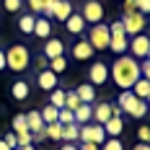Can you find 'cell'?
I'll use <instances>...</instances> for the list:
<instances>
[{
    "instance_id": "6",
    "label": "cell",
    "mask_w": 150,
    "mask_h": 150,
    "mask_svg": "<svg viewBox=\"0 0 150 150\" xmlns=\"http://www.w3.org/2000/svg\"><path fill=\"white\" fill-rule=\"evenodd\" d=\"M88 44L93 49H98V52L109 49V26H106L104 21L101 23H93V29L88 31Z\"/></svg>"
},
{
    "instance_id": "18",
    "label": "cell",
    "mask_w": 150,
    "mask_h": 150,
    "mask_svg": "<svg viewBox=\"0 0 150 150\" xmlns=\"http://www.w3.org/2000/svg\"><path fill=\"white\" fill-rule=\"evenodd\" d=\"M75 93H78L80 104H96V86L83 83V86H78V88H75Z\"/></svg>"
},
{
    "instance_id": "8",
    "label": "cell",
    "mask_w": 150,
    "mask_h": 150,
    "mask_svg": "<svg viewBox=\"0 0 150 150\" xmlns=\"http://www.w3.org/2000/svg\"><path fill=\"white\" fill-rule=\"evenodd\" d=\"M127 49L132 52V57H135V60H145V57H148V52H150V36H148V34H137V36H132Z\"/></svg>"
},
{
    "instance_id": "37",
    "label": "cell",
    "mask_w": 150,
    "mask_h": 150,
    "mask_svg": "<svg viewBox=\"0 0 150 150\" xmlns=\"http://www.w3.org/2000/svg\"><path fill=\"white\" fill-rule=\"evenodd\" d=\"M3 140H5V145H8L11 150H16V145H18V142H16V132H5Z\"/></svg>"
},
{
    "instance_id": "35",
    "label": "cell",
    "mask_w": 150,
    "mask_h": 150,
    "mask_svg": "<svg viewBox=\"0 0 150 150\" xmlns=\"http://www.w3.org/2000/svg\"><path fill=\"white\" fill-rule=\"evenodd\" d=\"M26 3H29V8H31V13H34V16L44 13V0H26Z\"/></svg>"
},
{
    "instance_id": "11",
    "label": "cell",
    "mask_w": 150,
    "mask_h": 150,
    "mask_svg": "<svg viewBox=\"0 0 150 150\" xmlns=\"http://www.w3.org/2000/svg\"><path fill=\"white\" fill-rule=\"evenodd\" d=\"M65 54V44H62V39L57 36H49L44 42V57L47 60H54V57H62Z\"/></svg>"
},
{
    "instance_id": "32",
    "label": "cell",
    "mask_w": 150,
    "mask_h": 150,
    "mask_svg": "<svg viewBox=\"0 0 150 150\" xmlns=\"http://www.w3.org/2000/svg\"><path fill=\"white\" fill-rule=\"evenodd\" d=\"M13 132H29L26 117H23V114H16V117H13Z\"/></svg>"
},
{
    "instance_id": "49",
    "label": "cell",
    "mask_w": 150,
    "mask_h": 150,
    "mask_svg": "<svg viewBox=\"0 0 150 150\" xmlns=\"http://www.w3.org/2000/svg\"><path fill=\"white\" fill-rule=\"evenodd\" d=\"M145 60H150V52H148V57H145Z\"/></svg>"
},
{
    "instance_id": "45",
    "label": "cell",
    "mask_w": 150,
    "mask_h": 150,
    "mask_svg": "<svg viewBox=\"0 0 150 150\" xmlns=\"http://www.w3.org/2000/svg\"><path fill=\"white\" fill-rule=\"evenodd\" d=\"M132 150H150V145H145V142H135V148Z\"/></svg>"
},
{
    "instance_id": "48",
    "label": "cell",
    "mask_w": 150,
    "mask_h": 150,
    "mask_svg": "<svg viewBox=\"0 0 150 150\" xmlns=\"http://www.w3.org/2000/svg\"><path fill=\"white\" fill-rule=\"evenodd\" d=\"M145 104H148V106H150V96H148V98H145Z\"/></svg>"
},
{
    "instance_id": "14",
    "label": "cell",
    "mask_w": 150,
    "mask_h": 150,
    "mask_svg": "<svg viewBox=\"0 0 150 150\" xmlns=\"http://www.w3.org/2000/svg\"><path fill=\"white\" fill-rule=\"evenodd\" d=\"M36 83H39V88H42V91H54L57 86H60V78L52 73V70H42L39 78H36Z\"/></svg>"
},
{
    "instance_id": "38",
    "label": "cell",
    "mask_w": 150,
    "mask_h": 150,
    "mask_svg": "<svg viewBox=\"0 0 150 150\" xmlns=\"http://www.w3.org/2000/svg\"><path fill=\"white\" fill-rule=\"evenodd\" d=\"M140 78H145V80H150V60H145L142 65H140Z\"/></svg>"
},
{
    "instance_id": "13",
    "label": "cell",
    "mask_w": 150,
    "mask_h": 150,
    "mask_svg": "<svg viewBox=\"0 0 150 150\" xmlns=\"http://www.w3.org/2000/svg\"><path fill=\"white\" fill-rule=\"evenodd\" d=\"M93 54H96V49L88 44V39H80V42L73 44V57L75 60H91Z\"/></svg>"
},
{
    "instance_id": "47",
    "label": "cell",
    "mask_w": 150,
    "mask_h": 150,
    "mask_svg": "<svg viewBox=\"0 0 150 150\" xmlns=\"http://www.w3.org/2000/svg\"><path fill=\"white\" fill-rule=\"evenodd\" d=\"M0 150H11L8 145H5V140H0Z\"/></svg>"
},
{
    "instance_id": "36",
    "label": "cell",
    "mask_w": 150,
    "mask_h": 150,
    "mask_svg": "<svg viewBox=\"0 0 150 150\" xmlns=\"http://www.w3.org/2000/svg\"><path fill=\"white\" fill-rule=\"evenodd\" d=\"M137 137H140V142L150 145V127H148V124H142V127L137 129Z\"/></svg>"
},
{
    "instance_id": "40",
    "label": "cell",
    "mask_w": 150,
    "mask_h": 150,
    "mask_svg": "<svg viewBox=\"0 0 150 150\" xmlns=\"http://www.w3.org/2000/svg\"><path fill=\"white\" fill-rule=\"evenodd\" d=\"M124 3V13H132V11H137V0H122Z\"/></svg>"
},
{
    "instance_id": "43",
    "label": "cell",
    "mask_w": 150,
    "mask_h": 150,
    "mask_svg": "<svg viewBox=\"0 0 150 150\" xmlns=\"http://www.w3.org/2000/svg\"><path fill=\"white\" fill-rule=\"evenodd\" d=\"M60 150H78V142H65Z\"/></svg>"
},
{
    "instance_id": "24",
    "label": "cell",
    "mask_w": 150,
    "mask_h": 150,
    "mask_svg": "<svg viewBox=\"0 0 150 150\" xmlns=\"http://www.w3.org/2000/svg\"><path fill=\"white\" fill-rule=\"evenodd\" d=\"M132 93H135L137 98H142V101H145V98H148L150 96V80H145V78H140V80H137L135 86H132Z\"/></svg>"
},
{
    "instance_id": "4",
    "label": "cell",
    "mask_w": 150,
    "mask_h": 150,
    "mask_svg": "<svg viewBox=\"0 0 150 150\" xmlns=\"http://www.w3.org/2000/svg\"><path fill=\"white\" fill-rule=\"evenodd\" d=\"M122 26H124V34L127 36H137V34H142L145 26H148V16H142L140 11L124 13L122 16Z\"/></svg>"
},
{
    "instance_id": "9",
    "label": "cell",
    "mask_w": 150,
    "mask_h": 150,
    "mask_svg": "<svg viewBox=\"0 0 150 150\" xmlns=\"http://www.w3.org/2000/svg\"><path fill=\"white\" fill-rule=\"evenodd\" d=\"M109 80V65L106 62H93L88 70V83L91 86H104Z\"/></svg>"
},
{
    "instance_id": "10",
    "label": "cell",
    "mask_w": 150,
    "mask_h": 150,
    "mask_svg": "<svg viewBox=\"0 0 150 150\" xmlns=\"http://www.w3.org/2000/svg\"><path fill=\"white\" fill-rule=\"evenodd\" d=\"M109 117H114V104H109V101H98V104H93V119L96 124H104Z\"/></svg>"
},
{
    "instance_id": "21",
    "label": "cell",
    "mask_w": 150,
    "mask_h": 150,
    "mask_svg": "<svg viewBox=\"0 0 150 150\" xmlns=\"http://www.w3.org/2000/svg\"><path fill=\"white\" fill-rule=\"evenodd\" d=\"M70 13H73V5H70L67 0H60V3L54 5V11H52V18H54V21H62V23H65Z\"/></svg>"
},
{
    "instance_id": "1",
    "label": "cell",
    "mask_w": 150,
    "mask_h": 150,
    "mask_svg": "<svg viewBox=\"0 0 150 150\" xmlns=\"http://www.w3.org/2000/svg\"><path fill=\"white\" fill-rule=\"evenodd\" d=\"M109 78L114 80V86L122 91H129L140 80V62L132 54H119L114 65L109 67Z\"/></svg>"
},
{
    "instance_id": "28",
    "label": "cell",
    "mask_w": 150,
    "mask_h": 150,
    "mask_svg": "<svg viewBox=\"0 0 150 150\" xmlns=\"http://www.w3.org/2000/svg\"><path fill=\"white\" fill-rule=\"evenodd\" d=\"M65 67H67V60H65V54H62V57H54V60H49V65H47V70H52L54 75L65 73Z\"/></svg>"
},
{
    "instance_id": "2",
    "label": "cell",
    "mask_w": 150,
    "mask_h": 150,
    "mask_svg": "<svg viewBox=\"0 0 150 150\" xmlns=\"http://www.w3.org/2000/svg\"><path fill=\"white\" fill-rule=\"evenodd\" d=\"M31 65V52L26 44H13L5 49V70L13 73H26Z\"/></svg>"
},
{
    "instance_id": "15",
    "label": "cell",
    "mask_w": 150,
    "mask_h": 150,
    "mask_svg": "<svg viewBox=\"0 0 150 150\" xmlns=\"http://www.w3.org/2000/svg\"><path fill=\"white\" fill-rule=\"evenodd\" d=\"M65 29L70 31V34H75V36L83 34V31H86V21H83V16L73 11V13L67 16V21H65Z\"/></svg>"
},
{
    "instance_id": "29",
    "label": "cell",
    "mask_w": 150,
    "mask_h": 150,
    "mask_svg": "<svg viewBox=\"0 0 150 150\" xmlns=\"http://www.w3.org/2000/svg\"><path fill=\"white\" fill-rule=\"evenodd\" d=\"M78 106H80V98H78V93H75V91H65V109L75 111Z\"/></svg>"
},
{
    "instance_id": "5",
    "label": "cell",
    "mask_w": 150,
    "mask_h": 150,
    "mask_svg": "<svg viewBox=\"0 0 150 150\" xmlns=\"http://www.w3.org/2000/svg\"><path fill=\"white\" fill-rule=\"evenodd\" d=\"M106 132H104V124H96V122H88V124H80V137L78 142H93V145H104Z\"/></svg>"
},
{
    "instance_id": "31",
    "label": "cell",
    "mask_w": 150,
    "mask_h": 150,
    "mask_svg": "<svg viewBox=\"0 0 150 150\" xmlns=\"http://www.w3.org/2000/svg\"><path fill=\"white\" fill-rule=\"evenodd\" d=\"M57 122H60L62 127H65V124H73V122H75V114L70 111V109H60V114H57Z\"/></svg>"
},
{
    "instance_id": "34",
    "label": "cell",
    "mask_w": 150,
    "mask_h": 150,
    "mask_svg": "<svg viewBox=\"0 0 150 150\" xmlns=\"http://www.w3.org/2000/svg\"><path fill=\"white\" fill-rule=\"evenodd\" d=\"M21 3H23V0H3V8H5L8 13H18V11H21Z\"/></svg>"
},
{
    "instance_id": "3",
    "label": "cell",
    "mask_w": 150,
    "mask_h": 150,
    "mask_svg": "<svg viewBox=\"0 0 150 150\" xmlns=\"http://www.w3.org/2000/svg\"><path fill=\"white\" fill-rule=\"evenodd\" d=\"M117 106H119V111H127L129 117H135V119H145V114L150 111V106L142 101V98H137L132 91H122L119 98H117Z\"/></svg>"
},
{
    "instance_id": "27",
    "label": "cell",
    "mask_w": 150,
    "mask_h": 150,
    "mask_svg": "<svg viewBox=\"0 0 150 150\" xmlns=\"http://www.w3.org/2000/svg\"><path fill=\"white\" fill-rule=\"evenodd\" d=\"M44 137H47V140H62V124H60V122L47 124V127H44Z\"/></svg>"
},
{
    "instance_id": "12",
    "label": "cell",
    "mask_w": 150,
    "mask_h": 150,
    "mask_svg": "<svg viewBox=\"0 0 150 150\" xmlns=\"http://www.w3.org/2000/svg\"><path fill=\"white\" fill-rule=\"evenodd\" d=\"M104 132H106V137H119L122 132H124V119H122L119 114L109 117V119L104 122Z\"/></svg>"
},
{
    "instance_id": "39",
    "label": "cell",
    "mask_w": 150,
    "mask_h": 150,
    "mask_svg": "<svg viewBox=\"0 0 150 150\" xmlns=\"http://www.w3.org/2000/svg\"><path fill=\"white\" fill-rule=\"evenodd\" d=\"M137 11L142 16H148L150 13V0H137Z\"/></svg>"
},
{
    "instance_id": "44",
    "label": "cell",
    "mask_w": 150,
    "mask_h": 150,
    "mask_svg": "<svg viewBox=\"0 0 150 150\" xmlns=\"http://www.w3.org/2000/svg\"><path fill=\"white\" fill-rule=\"evenodd\" d=\"M0 70H5V49H0Z\"/></svg>"
},
{
    "instance_id": "23",
    "label": "cell",
    "mask_w": 150,
    "mask_h": 150,
    "mask_svg": "<svg viewBox=\"0 0 150 150\" xmlns=\"http://www.w3.org/2000/svg\"><path fill=\"white\" fill-rule=\"evenodd\" d=\"M78 137H80V124H65L62 127V140L65 142H78Z\"/></svg>"
},
{
    "instance_id": "19",
    "label": "cell",
    "mask_w": 150,
    "mask_h": 150,
    "mask_svg": "<svg viewBox=\"0 0 150 150\" xmlns=\"http://www.w3.org/2000/svg\"><path fill=\"white\" fill-rule=\"evenodd\" d=\"M73 114H75V124H88L93 119V104H80Z\"/></svg>"
},
{
    "instance_id": "20",
    "label": "cell",
    "mask_w": 150,
    "mask_h": 150,
    "mask_svg": "<svg viewBox=\"0 0 150 150\" xmlns=\"http://www.w3.org/2000/svg\"><path fill=\"white\" fill-rule=\"evenodd\" d=\"M29 83H26V80H16L13 86H11V96H13L16 101H26V98H29Z\"/></svg>"
},
{
    "instance_id": "30",
    "label": "cell",
    "mask_w": 150,
    "mask_h": 150,
    "mask_svg": "<svg viewBox=\"0 0 150 150\" xmlns=\"http://www.w3.org/2000/svg\"><path fill=\"white\" fill-rule=\"evenodd\" d=\"M98 150H124V142H122L119 137H106L104 145H101Z\"/></svg>"
},
{
    "instance_id": "25",
    "label": "cell",
    "mask_w": 150,
    "mask_h": 150,
    "mask_svg": "<svg viewBox=\"0 0 150 150\" xmlns=\"http://www.w3.org/2000/svg\"><path fill=\"white\" fill-rule=\"evenodd\" d=\"M39 114H42V122H44V124H54V122H57V114H60V109H54L52 104H47Z\"/></svg>"
},
{
    "instance_id": "7",
    "label": "cell",
    "mask_w": 150,
    "mask_h": 150,
    "mask_svg": "<svg viewBox=\"0 0 150 150\" xmlns=\"http://www.w3.org/2000/svg\"><path fill=\"white\" fill-rule=\"evenodd\" d=\"M80 16H83L86 23H101V21H104V5H101L98 0H86Z\"/></svg>"
},
{
    "instance_id": "33",
    "label": "cell",
    "mask_w": 150,
    "mask_h": 150,
    "mask_svg": "<svg viewBox=\"0 0 150 150\" xmlns=\"http://www.w3.org/2000/svg\"><path fill=\"white\" fill-rule=\"evenodd\" d=\"M16 148H21V145H34V135L31 132H16Z\"/></svg>"
},
{
    "instance_id": "16",
    "label": "cell",
    "mask_w": 150,
    "mask_h": 150,
    "mask_svg": "<svg viewBox=\"0 0 150 150\" xmlns=\"http://www.w3.org/2000/svg\"><path fill=\"white\" fill-rule=\"evenodd\" d=\"M34 36H39V39H49L52 36V21L49 18H44V16H39L36 18V23H34Z\"/></svg>"
},
{
    "instance_id": "26",
    "label": "cell",
    "mask_w": 150,
    "mask_h": 150,
    "mask_svg": "<svg viewBox=\"0 0 150 150\" xmlns=\"http://www.w3.org/2000/svg\"><path fill=\"white\" fill-rule=\"evenodd\" d=\"M49 93H52V96H49V104L54 106V109H65V91L57 86V88L49 91Z\"/></svg>"
},
{
    "instance_id": "41",
    "label": "cell",
    "mask_w": 150,
    "mask_h": 150,
    "mask_svg": "<svg viewBox=\"0 0 150 150\" xmlns=\"http://www.w3.org/2000/svg\"><path fill=\"white\" fill-rule=\"evenodd\" d=\"M78 150H98V145H93V142H78Z\"/></svg>"
},
{
    "instance_id": "46",
    "label": "cell",
    "mask_w": 150,
    "mask_h": 150,
    "mask_svg": "<svg viewBox=\"0 0 150 150\" xmlns=\"http://www.w3.org/2000/svg\"><path fill=\"white\" fill-rule=\"evenodd\" d=\"M16 150H36L34 145H21V148H16Z\"/></svg>"
},
{
    "instance_id": "22",
    "label": "cell",
    "mask_w": 150,
    "mask_h": 150,
    "mask_svg": "<svg viewBox=\"0 0 150 150\" xmlns=\"http://www.w3.org/2000/svg\"><path fill=\"white\" fill-rule=\"evenodd\" d=\"M34 23H36V16L34 13H23L21 18H18V29H21V34L34 36Z\"/></svg>"
},
{
    "instance_id": "42",
    "label": "cell",
    "mask_w": 150,
    "mask_h": 150,
    "mask_svg": "<svg viewBox=\"0 0 150 150\" xmlns=\"http://www.w3.org/2000/svg\"><path fill=\"white\" fill-rule=\"evenodd\" d=\"M36 65H39L42 70H47V65H49V60H47L44 54H42V57H36Z\"/></svg>"
},
{
    "instance_id": "17",
    "label": "cell",
    "mask_w": 150,
    "mask_h": 150,
    "mask_svg": "<svg viewBox=\"0 0 150 150\" xmlns=\"http://www.w3.org/2000/svg\"><path fill=\"white\" fill-rule=\"evenodd\" d=\"M127 47H129L127 34H117V36H111V34H109V49H111L114 54H124V52H127Z\"/></svg>"
}]
</instances>
